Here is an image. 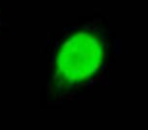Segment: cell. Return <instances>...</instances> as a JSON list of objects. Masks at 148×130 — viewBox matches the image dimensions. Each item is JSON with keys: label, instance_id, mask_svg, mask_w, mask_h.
Returning a JSON list of instances; mask_svg holds the SVG:
<instances>
[{"label": "cell", "instance_id": "6da1fadb", "mask_svg": "<svg viewBox=\"0 0 148 130\" xmlns=\"http://www.w3.org/2000/svg\"><path fill=\"white\" fill-rule=\"evenodd\" d=\"M110 50L109 30L101 21L67 28L53 51L52 91L67 97L93 85L107 66Z\"/></svg>", "mask_w": 148, "mask_h": 130}, {"label": "cell", "instance_id": "7a4b0ae2", "mask_svg": "<svg viewBox=\"0 0 148 130\" xmlns=\"http://www.w3.org/2000/svg\"><path fill=\"white\" fill-rule=\"evenodd\" d=\"M0 21H1V0H0Z\"/></svg>", "mask_w": 148, "mask_h": 130}]
</instances>
